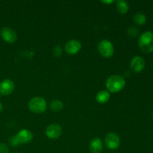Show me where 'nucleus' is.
<instances>
[{
	"mask_svg": "<svg viewBox=\"0 0 153 153\" xmlns=\"http://www.w3.org/2000/svg\"><path fill=\"white\" fill-rule=\"evenodd\" d=\"M105 85L110 92L117 93L123 89L126 85V80L120 75H112L108 78Z\"/></svg>",
	"mask_w": 153,
	"mask_h": 153,
	"instance_id": "f257e3e1",
	"label": "nucleus"
},
{
	"mask_svg": "<svg viewBox=\"0 0 153 153\" xmlns=\"http://www.w3.org/2000/svg\"><path fill=\"white\" fill-rule=\"evenodd\" d=\"M138 46L140 50L144 53H151L153 52L152 31H145L139 37Z\"/></svg>",
	"mask_w": 153,
	"mask_h": 153,
	"instance_id": "f03ea898",
	"label": "nucleus"
},
{
	"mask_svg": "<svg viewBox=\"0 0 153 153\" xmlns=\"http://www.w3.org/2000/svg\"><path fill=\"white\" fill-rule=\"evenodd\" d=\"M28 108L34 114L43 113L46 109V100L43 97H34L28 102Z\"/></svg>",
	"mask_w": 153,
	"mask_h": 153,
	"instance_id": "7ed1b4c3",
	"label": "nucleus"
},
{
	"mask_svg": "<svg viewBox=\"0 0 153 153\" xmlns=\"http://www.w3.org/2000/svg\"><path fill=\"white\" fill-rule=\"evenodd\" d=\"M98 51L102 56L109 58L114 55V48L110 40H102L98 43Z\"/></svg>",
	"mask_w": 153,
	"mask_h": 153,
	"instance_id": "20e7f679",
	"label": "nucleus"
},
{
	"mask_svg": "<svg viewBox=\"0 0 153 153\" xmlns=\"http://www.w3.org/2000/svg\"><path fill=\"white\" fill-rule=\"evenodd\" d=\"M105 143L108 149H116L120 146V139L115 133H109L105 137Z\"/></svg>",
	"mask_w": 153,
	"mask_h": 153,
	"instance_id": "39448f33",
	"label": "nucleus"
},
{
	"mask_svg": "<svg viewBox=\"0 0 153 153\" xmlns=\"http://www.w3.org/2000/svg\"><path fill=\"white\" fill-rule=\"evenodd\" d=\"M62 133V128L61 126L58 123H52L47 126L46 129V135L49 139H55L58 138L61 135Z\"/></svg>",
	"mask_w": 153,
	"mask_h": 153,
	"instance_id": "423d86ee",
	"label": "nucleus"
},
{
	"mask_svg": "<svg viewBox=\"0 0 153 153\" xmlns=\"http://www.w3.org/2000/svg\"><path fill=\"white\" fill-rule=\"evenodd\" d=\"M0 35L1 38L9 43H13L17 40L16 33L12 28L9 27H4L0 31Z\"/></svg>",
	"mask_w": 153,
	"mask_h": 153,
	"instance_id": "0eeeda50",
	"label": "nucleus"
},
{
	"mask_svg": "<svg viewBox=\"0 0 153 153\" xmlns=\"http://www.w3.org/2000/svg\"><path fill=\"white\" fill-rule=\"evenodd\" d=\"M16 138L19 144H26L31 142L33 139V134L30 130L21 129L16 134Z\"/></svg>",
	"mask_w": 153,
	"mask_h": 153,
	"instance_id": "6e6552de",
	"label": "nucleus"
},
{
	"mask_svg": "<svg viewBox=\"0 0 153 153\" xmlns=\"http://www.w3.org/2000/svg\"><path fill=\"white\" fill-rule=\"evenodd\" d=\"M145 67V61L141 56H135L131 59L130 63V68L131 71L139 73L143 71Z\"/></svg>",
	"mask_w": 153,
	"mask_h": 153,
	"instance_id": "1a4fd4ad",
	"label": "nucleus"
},
{
	"mask_svg": "<svg viewBox=\"0 0 153 153\" xmlns=\"http://www.w3.org/2000/svg\"><path fill=\"white\" fill-rule=\"evenodd\" d=\"M82 49V43L77 40H70L65 45V50L67 54L74 55L77 54Z\"/></svg>",
	"mask_w": 153,
	"mask_h": 153,
	"instance_id": "9d476101",
	"label": "nucleus"
},
{
	"mask_svg": "<svg viewBox=\"0 0 153 153\" xmlns=\"http://www.w3.org/2000/svg\"><path fill=\"white\" fill-rule=\"evenodd\" d=\"M15 88L14 83L9 79H4L0 82V94L7 96L11 94Z\"/></svg>",
	"mask_w": 153,
	"mask_h": 153,
	"instance_id": "9b49d317",
	"label": "nucleus"
},
{
	"mask_svg": "<svg viewBox=\"0 0 153 153\" xmlns=\"http://www.w3.org/2000/svg\"><path fill=\"white\" fill-rule=\"evenodd\" d=\"M89 149L92 153H100L103 149L102 142L98 137L92 139L89 143Z\"/></svg>",
	"mask_w": 153,
	"mask_h": 153,
	"instance_id": "f8f14e48",
	"label": "nucleus"
},
{
	"mask_svg": "<svg viewBox=\"0 0 153 153\" xmlns=\"http://www.w3.org/2000/svg\"><path fill=\"white\" fill-rule=\"evenodd\" d=\"M110 93L108 91H100V92H98V94L96 96V99H97V101L100 104H104L106 103L109 100H110Z\"/></svg>",
	"mask_w": 153,
	"mask_h": 153,
	"instance_id": "ddd939ff",
	"label": "nucleus"
},
{
	"mask_svg": "<svg viewBox=\"0 0 153 153\" xmlns=\"http://www.w3.org/2000/svg\"><path fill=\"white\" fill-rule=\"evenodd\" d=\"M116 8L117 10L120 13H121V14H126L128 11L129 6H128V4L127 1H124V0H119V1H117Z\"/></svg>",
	"mask_w": 153,
	"mask_h": 153,
	"instance_id": "4468645a",
	"label": "nucleus"
},
{
	"mask_svg": "<svg viewBox=\"0 0 153 153\" xmlns=\"http://www.w3.org/2000/svg\"><path fill=\"white\" fill-rule=\"evenodd\" d=\"M50 108L53 111L59 112L64 108V103L60 100H54L50 103Z\"/></svg>",
	"mask_w": 153,
	"mask_h": 153,
	"instance_id": "2eb2a0df",
	"label": "nucleus"
},
{
	"mask_svg": "<svg viewBox=\"0 0 153 153\" xmlns=\"http://www.w3.org/2000/svg\"><path fill=\"white\" fill-rule=\"evenodd\" d=\"M134 22L138 25H144L146 22V15L143 13H140V12L135 13L134 16Z\"/></svg>",
	"mask_w": 153,
	"mask_h": 153,
	"instance_id": "dca6fc26",
	"label": "nucleus"
},
{
	"mask_svg": "<svg viewBox=\"0 0 153 153\" xmlns=\"http://www.w3.org/2000/svg\"><path fill=\"white\" fill-rule=\"evenodd\" d=\"M128 34L130 37H136L138 34V30L134 27H130L128 29Z\"/></svg>",
	"mask_w": 153,
	"mask_h": 153,
	"instance_id": "f3484780",
	"label": "nucleus"
},
{
	"mask_svg": "<svg viewBox=\"0 0 153 153\" xmlns=\"http://www.w3.org/2000/svg\"><path fill=\"white\" fill-rule=\"evenodd\" d=\"M53 53L54 55L56 57L61 56V53H62V49L60 46H56L53 49Z\"/></svg>",
	"mask_w": 153,
	"mask_h": 153,
	"instance_id": "a211bd4d",
	"label": "nucleus"
},
{
	"mask_svg": "<svg viewBox=\"0 0 153 153\" xmlns=\"http://www.w3.org/2000/svg\"><path fill=\"white\" fill-rule=\"evenodd\" d=\"M0 153H9V149L4 143H0Z\"/></svg>",
	"mask_w": 153,
	"mask_h": 153,
	"instance_id": "6ab92c4d",
	"label": "nucleus"
},
{
	"mask_svg": "<svg viewBox=\"0 0 153 153\" xmlns=\"http://www.w3.org/2000/svg\"><path fill=\"white\" fill-rule=\"evenodd\" d=\"M9 141H10V143L13 146H18V145L19 144V143H18L17 140H16V136H13V137H10V140H9Z\"/></svg>",
	"mask_w": 153,
	"mask_h": 153,
	"instance_id": "aec40b11",
	"label": "nucleus"
},
{
	"mask_svg": "<svg viewBox=\"0 0 153 153\" xmlns=\"http://www.w3.org/2000/svg\"><path fill=\"white\" fill-rule=\"evenodd\" d=\"M102 2L105 3V4H111V3H113L114 1L111 0V1H102Z\"/></svg>",
	"mask_w": 153,
	"mask_h": 153,
	"instance_id": "412c9836",
	"label": "nucleus"
},
{
	"mask_svg": "<svg viewBox=\"0 0 153 153\" xmlns=\"http://www.w3.org/2000/svg\"><path fill=\"white\" fill-rule=\"evenodd\" d=\"M3 110V105L1 102H0V113L1 112V111Z\"/></svg>",
	"mask_w": 153,
	"mask_h": 153,
	"instance_id": "4be33fe9",
	"label": "nucleus"
},
{
	"mask_svg": "<svg viewBox=\"0 0 153 153\" xmlns=\"http://www.w3.org/2000/svg\"><path fill=\"white\" fill-rule=\"evenodd\" d=\"M152 117H153V111H152Z\"/></svg>",
	"mask_w": 153,
	"mask_h": 153,
	"instance_id": "5701e85b",
	"label": "nucleus"
}]
</instances>
